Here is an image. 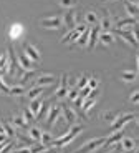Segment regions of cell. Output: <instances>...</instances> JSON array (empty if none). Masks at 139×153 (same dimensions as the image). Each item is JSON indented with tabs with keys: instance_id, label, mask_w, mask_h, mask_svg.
Returning a JSON list of instances; mask_svg holds the SVG:
<instances>
[{
	"instance_id": "6da1fadb",
	"label": "cell",
	"mask_w": 139,
	"mask_h": 153,
	"mask_svg": "<svg viewBox=\"0 0 139 153\" xmlns=\"http://www.w3.org/2000/svg\"><path fill=\"white\" fill-rule=\"evenodd\" d=\"M70 128H71V126H70ZM83 128H85L83 125H76V123H75V125H73V128H71L70 131H66V133L60 135V137H58L57 140H51L50 146H58V148H61V146L68 145V143L71 142V140H75V138H76V135L81 133Z\"/></svg>"
},
{
	"instance_id": "7a4b0ae2",
	"label": "cell",
	"mask_w": 139,
	"mask_h": 153,
	"mask_svg": "<svg viewBox=\"0 0 139 153\" xmlns=\"http://www.w3.org/2000/svg\"><path fill=\"white\" fill-rule=\"evenodd\" d=\"M104 140H106V135H103V137H99V138H93V140L86 142L83 146H79L76 153H91V152H94V150H98L99 146L104 143Z\"/></svg>"
},
{
	"instance_id": "3957f363",
	"label": "cell",
	"mask_w": 139,
	"mask_h": 153,
	"mask_svg": "<svg viewBox=\"0 0 139 153\" xmlns=\"http://www.w3.org/2000/svg\"><path fill=\"white\" fill-rule=\"evenodd\" d=\"M136 118V115L134 113H126V115H119V117H116L114 118V122H113V125H111V130L109 131H118V130H121L124 125L128 122H132V120Z\"/></svg>"
},
{
	"instance_id": "277c9868",
	"label": "cell",
	"mask_w": 139,
	"mask_h": 153,
	"mask_svg": "<svg viewBox=\"0 0 139 153\" xmlns=\"http://www.w3.org/2000/svg\"><path fill=\"white\" fill-rule=\"evenodd\" d=\"M23 50H25V55L30 58L33 63H38V62L41 60V55H40V52H38V48L35 45H32V43H23Z\"/></svg>"
},
{
	"instance_id": "5b68a950",
	"label": "cell",
	"mask_w": 139,
	"mask_h": 153,
	"mask_svg": "<svg viewBox=\"0 0 139 153\" xmlns=\"http://www.w3.org/2000/svg\"><path fill=\"white\" fill-rule=\"evenodd\" d=\"M114 33L119 35L121 38H126V42H129V45L134 47V48H138V37H134V33H132L131 30H126V28H116L114 30Z\"/></svg>"
},
{
	"instance_id": "8992f818",
	"label": "cell",
	"mask_w": 139,
	"mask_h": 153,
	"mask_svg": "<svg viewBox=\"0 0 139 153\" xmlns=\"http://www.w3.org/2000/svg\"><path fill=\"white\" fill-rule=\"evenodd\" d=\"M40 25L43 28H50V30H55V28H60L61 25V19L51 15V17H46V19H41L40 20Z\"/></svg>"
},
{
	"instance_id": "52a82bcc",
	"label": "cell",
	"mask_w": 139,
	"mask_h": 153,
	"mask_svg": "<svg viewBox=\"0 0 139 153\" xmlns=\"http://www.w3.org/2000/svg\"><path fill=\"white\" fill-rule=\"evenodd\" d=\"M116 148L121 150V152H132V150L136 148V142L132 140V138H129V137H123L119 142H118Z\"/></svg>"
},
{
	"instance_id": "ba28073f",
	"label": "cell",
	"mask_w": 139,
	"mask_h": 153,
	"mask_svg": "<svg viewBox=\"0 0 139 153\" xmlns=\"http://www.w3.org/2000/svg\"><path fill=\"white\" fill-rule=\"evenodd\" d=\"M99 25H91L90 28V37H88V48L93 50L94 47H96V43H98V35H99Z\"/></svg>"
},
{
	"instance_id": "9c48e42d",
	"label": "cell",
	"mask_w": 139,
	"mask_h": 153,
	"mask_svg": "<svg viewBox=\"0 0 139 153\" xmlns=\"http://www.w3.org/2000/svg\"><path fill=\"white\" fill-rule=\"evenodd\" d=\"M76 12L75 10H71V8H68V12L65 13V19H63V22H65V27L66 28H70V30H73V28L76 27Z\"/></svg>"
},
{
	"instance_id": "30bf717a",
	"label": "cell",
	"mask_w": 139,
	"mask_h": 153,
	"mask_svg": "<svg viewBox=\"0 0 139 153\" xmlns=\"http://www.w3.org/2000/svg\"><path fill=\"white\" fill-rule=\"evenodd\" d=\"M57 82V76L55 75H51V73H43V75H40V76H37L35 78V85H40V87H45V85H51V83H55Z\"/></svg>"
},
{
	"instance_id": "8fae6325",
	"label": "cell",
	"mask_w": 139,
	"mask_h": 153,
	"mask_svg": "<svg viewBox=\"0 0 139 153\" xmlns=\"http://www.w3.org/2000/svg\"><path fill=\"white\" fill-rule=\"evenodd\" d=\"M104 15L101 17V20H98V25H99V30L101 32H111V15L109 12L103 10Z\"/></svg>"
},
{
	"instance_id": "7c38bea8",
	"label": "cell",
	"mask_w": 139,
	"mask_h": 153,
	"mask_svg": "<svg viewBox=\"0 0 139 153\" xmlns=\"http://www.w3.org/2000/svg\"><path fill=\"white\" fill-rule=\"evenodd\" d=\"M61 110H63L65 120H66V123H68L70 126H73L76 122H78V118H76V113L71 110V108H68L66 105H61Z\"/></svg>"
},
{
	"instance_id": "4fadbf2b",
	"label": "cell",
	"mask_w": 139,
	"mask_h": 153,
	"mask_svg": "<svg viewBox=\"0 0 139 153\" xmlns=\"http://www.w3.org/2000/svg\"><path fill=\"white\" fill-rule=\"evenodd\" d=\"M17 60H18V65L22 67L23 70H33V62L26 57L25 52H23V53H17Z\"/></svg>"
},
{
	"instance_id": "5bb4252c",
	"label": "cell",
	"mask_w": 139,
	"mask_h": 153,
	"mask_svg": "<svg viewBox=\"0 0 139 153\" xmlns=\"http://www.w3.org/2000/svg\"><path fill=\"white\" fill-rule=\"evenodd\" d=\"M66 93H68V75L63 73L61 80H60V88L57 90V97L58 98H63V97H66Z\"/></svg>"
},
{
	"instance_id": "9a60e30c",
	"label": "cell",
	"mask_w": 139,
	"mask_h": 153,
	"mask_svg": "<svg viewBox=\"0 0 139 153\" xmlns=\"http://www.w3.org/2000/svg\"><path fill=\"white\" fill-rule=\"evenodd\" d=\"M60 111H61V105H51L50 115H48V118H46V125H53V122L60 117Z\"/></svg>"
},
{
	"instance_id": "2e32d148",
	"label": "cell",
	"mask_w": 139,
	"mask_h": 153,
	"mask_svg": "<svg viewBox=\"0 0 139 153\" xmlns=\"http://www.w3.org/2000/svg\"><path fill=\"white\" fill-rule=\"evenodd\" d=\"M22 33H23V27L20 23H13V25L8 28V37H10L12 40H17Z\"/></svg>"
},
{
	"instance_id": "e0dca14e",
	"label": "cell",
	"mask_w": 139,
	"mask_h": 153,
	"mask_svg": "<svg viewBox=\"0 0 139 153\" xmlns=\"http://www.w3.org/2000/svg\"><path fill=\"white\" fill-rule=\"evenodd\" d=\"M98 13L96 12H93V10H90V12H86L85 13V23L86 25H98Z\"/></svg>"
},
{
	"instance_id": "ac0fdd59",
	"label": "cell",
	"mask_w": 139,
	"mask_h": 153,
	"mask_svg": "<svg viewBox=\"0 0 139 153\" xmlns=\"http://www.w3.org/2000/svg\"><path fill=\"white\" fill-rule=\"evenodd\" d=\"M136 22H138V20H136V17H128V19H119L116 22V27L118 28H126V27H131V25H136Z\"/></svg>"
},
{
	"instance_id": "d6986e66",
	"label": "cell",
	"mask_w": 139,
	"mask_h": 153,
	"mask_svg": "<svg viewBox=\"0 0 139 153\" xmlns=\"http://www.w3.org/2000/svg\"><path fill=\"white\" fill-rule=\"evenodd\" d=\"M98 38H99V42H103L104 45H111V43L114 42V37H113L111 32H99Z\"/></svg>"
},
{
	"instance_id": "ffe728a7",
	"label": "cell",
	"mask_w": 139,
	"mask_h": 153,
	"mask_svg": "<svg viewBox=\"0 0 139 153\" xmlns=\"http://www.w3.org/2000/svg\"><path fill=\"white\" fill-rule=\"evenodd\" d=\"M124 8H126V12H128L129 17H136V15H138V5L132 4L131 0H124Z\"/></svg>"
},
{
	"instance_id": "44dd1931",
	"label": "cell",
	"mask_w": 139,
	"mask_h": 153,
	"mask_svg": "<svg viewBox=\"0 0 139 153\" xmlns=\"http://www.w3.org/2000/svg\"><path fill=\"white\" fill-rule=\"evenodd\" d=\"M136 76H138L136 70H124V72H121V78H123L126 83H129V82H134Z\"/></svg>"
},
{
	"instance_id": "7402d4cb",
	"label": "cell",
	"mask_w": 139,
	"mask_h": 153,
	"mask_svg": "<svg viewBox=\"0 0 139 153\" xmlns=\"http://www.w3.org/2000/svg\"><path fill=\"white\" fill-rule=\"evenodd\" d=\"M88 37H90V27L83 32V33H79V37L76 38V45H78V47H85L88 43Z\"/></svg>"
},
{
	"instance_id": "603a6c76",
	"label": "cell",
	"mask_w": 139,
	"mask_h": 153,
	"mask_svg": "<svg viewBox=\"0 0 139 153\" xmlns=\"http://www.w3.org/2000/svg\"><path fill=\"white\" fill-rule=\"evenodd\" d=\"M43 92H45V87H40V85H35L33 88H30V92H28V98H30V100H35L38 95H41Z\"/></svg>"
},
{
	"instance_id": "cb8c5ba5",
	"label": "cell",
	"mask_w": 139,
	"mask_h": 153,
	"mask_svg": "<svg viewBox=\"0 0 139 153\" xmlns=\"http://www.w3.org/2000/svg\"><path fill=\"white\" fill-rule=\"evenodd\" d=\"M12 120H13V125H15V126H20V128H23V130H28V123H26V120L23 118V117L15 115Z\"/></svg>"
},
{
	"instance_id": "d4e9b609",
	"label": "cell",
	"mask_w": 139,
	"mask_h": 153,
	"mask_svg": "<svg viewBox=\"0 0 139 153\" xmlns=\"http://www.w3.org/2000/svg\"><path fill=\"white\" fill-rule=\"evenodd\" d=\"M28 137L33 140V142H40V137H41V131L38 130L37 126H32V128H28Z\"/></svg>"
},
{
	"instance_id": "484cf974",
	"label": "cell",
	"mask_w": 139,
	"mask_h": 153,
	"mask_svg": "<svg viewBox=\"0 0 139 153\" xmlns=\"http://www.w3.org/2000/svg\"><path fill=\"white\" fill-rule=\"evenodd\" d=\"M96 103V98H93V97H86V98L83 100V103H81V107H83V111H88L93 105Z\"/></svg>"
},
{
	"instance_id": "4316f807",
	"label": "cell",
	"mask_w": 139,
	"mask_h": 153,
	"mask_svg": "<svg viewBox=\"0 0 139 153\" xmlns=\"http://www.w3.org/2000/svg\"><path fill=\"white\" fill-rule=\"evenodd\" d=\"M51 140H53V135L50 133V131H43V133H41V137H40V142L43 143L45 146H50Z\"/></svg>"
},
{
	"instance_id": "83f0119b",
	"label": "cell",
	"mask_w": 139,
	"mask_h": 153,
	"mask_svg": "<svg viewBox=\"0 0 139 153\" xmlns=\"http://www.w3.org/2000/svg\"><path fill=\"white\" fill-rule=\"evenodd\" d=\"M41 102H43V100H32V105H30V111L32 113L35 115V117H37V113H38V110H40V107H41Z\"/></svg>"
},
{
	"instance_id": "f1b7e54d",
	"label": "cell",
	"mask_w": 139,
	"mask_h": 153,
	"mask_svg": "<svg viewBox=\"0 0 139 153\" xmlns=\"http://www.w3.org/2000/svg\"><path fill=\"white\" fill-rule=\"evenodd\" d=\"M8 93L13 95V97H20V95L25 93V88H23V85H20V87H12L10 90H8Z\"/></svg>"
},
{
	"instance_id": "f546056e",
	"label": "cell",
	"mask_w": 139,
	"mask_h": 153,
	"mask_svg": "<svg viewBox=\"0 0 139 153\" xmlns=\"http://www.w3.org/2000/svg\"><path fill=\"white\" fill-rule=\"evenodd\" d=\"M2 126H4V133L7 137H13L15 135V131H13V128H12V125L8 122H2Z\"/></svg>"
},
{
	"instance_id": "4dcf8cb0",
	"label": "cell",
	"mask_w": 139,
	"mask_h": 153,
	"mask_svg": "<svg viewBox=\"0 0 139 153\" xmlns=\"http://www.w3.org/2000/svg\"><path fill=\"white\" fill-rule=\"evenodd\" d=\"M86 83H88V76L86 75H79L78 76V82H76V85H75V88H83V87H86Z\"/></svg>"
},
{
	"instance_id": "1f68e13d",
	"label": "cell",
	"mask_w": 139,
	"mask_h": 153,
	"mask_svg": "<svg viewBox=\"0 0 139 153\" xmlns=\"http://www.w3.org/2000/svg\"><path fill=\"white\" fill-rule=\"evenodd\" d=\"M46 110H48V105L45 103V100L41 102V107H40V110H38V113H37V118L38 120H41L43 117H45V113H46Z\"/></svg>"
},
{
	"instance_id": "d6a6232c",
	"label": "cell",
	"mask_w": 139,
	"mask_h": 153,
	"mask_svg": "<svg viewBox=\"0 0 139 153\" xmlns=\"http://www.w3.org/2000/svg\"><path fill=\"white\" fill-rule=\"evenodd\" d=\"M58 2H60V5L65 8H73L76 4V0H58Z\"/></svg>"
},
{
	"instance_id": "836d02e7",
	"label": "cell",
	"mask_w": 139,
	"mask_h": 153,
	"mask_svg": "<svg viewBox=\"0 0 139 153\" xmlns=\"http://www.w3.org/2000/svg\"><path fill=\"white\" fill-rule=\"evenodd\" d=\"M23 118H25L26 122H33L35 120V115L30 111V108H25V110H23Z\"/></svg>"
},
{
	"instance_id": "e575fe53",
	"label": "cell",
	"mask_w": 139,
	"mask_h": 153,
	"mask_svg": "<svg viewBox=\"0 0 139 153\" xmlns=\"http://www.w3.org/2000/svg\"><path fill=\"white\" fill-rule=\"evenodd\" d=\"M116 117H118V115L114 113V111H104V113H103V118H104L106 122H114Z\"/></svg>"
},
{
	"instance_id": "d590c367",
	"label": "cell",
	"mask_w": 139,
	"mask_h": 153,
	"mask_svg": "<svg viewBox=\"0 0 139 153\" xmlns=\"http://www.w3.org/2000/svg\"><path fill=\"white\" fill-rule=\"evenodd\" d=\"M17 137H18V138H20V140H22L23 143H25L26 146H28V145H33V143H35L33 140H32V138H30V137H25V135H23V133H18V135H17Z\"/></svg>"
},
{
	"instance_id": "8d00e7d4",
	"label": "cell",
	"mask_w": 139,
	"mask_h": 153,
	"mask_svg": "<svg viewBox=\"0 0 139 153\" xmlns=\"http://www.w3.org/2000/svg\"><path fill=\"white\" fill-rule=\"evenodd\" d=\"M12 148H15V143H13V142H8L7 145H4V148L0 150V153H10Z\"/></svg>"
},
{
	"instance_id": "74e56055",
	"label": "cell",
	"mask_w": 139,
	"mask_h": 153,
	"mask_svg": "<svg viewBox=\"0 0 139 153\" xmlns=\"http://www.w3.org/2000/svg\"><path fill=\"white\" fill-rule=\"evenodd\" d=\"M8 90H10V87H8V85L4 82V78L0 76V92H2V93H8Z\"/></svg>"
},
{
	"instance_id": "f35d334b",
	"label": "cell",
	"mask_w": 139,
	"mask_h": 153,
	"mask_svg": "<svg viewBox=\"0 0 139 153\" xmlns=\"http://www.w3.org/2000/svg\"><path fill=\"white\" fill-rule=\"evenodd\" d=\"M66 95H68V98H70V100H76V97H78V88H71Z\"/></svg>"
},
{
	"instance_id": "ab89813d",
	"label": "cell",
	"mask_w": 139,
	"mask_h": 153,
	"mask_svg": "<svg viewBox=\"0 0 139 153\" xmlns=\"http://www.w3.org/2000/svg\"><path fill=\"white\" fill-rule=\"evenodd\" d=\"M98 83H99V80H96V78H88V87L91 88V90H93V88H96L98 87Z\"/></svg>"
},
{
	"instance_id": "60d3db41",
	"label": "cell",
	"mask_w": 139,
	"mask_h": 153,
	"mask_svg": "<svg viewBox=\"0 0 139 153\" xmlns=\"http://www.w3.org/2000/svg\"><path fill=\"white\" fill-rule=\"evenodd\" d=\"M138 95H139L138 90H134V92L131 93V102H132V103H138Z\"/></svg>"
},
{
	"instance_id": "b9f144b4",
	"label": "cell",
	"mask_w": 139,
	"mask_h": 153,
	"mask_svg": "<svg viewBox=\"0 0 139 153\" xmlns=\"http://www.w3.org/2000/svg\"><path fill=\"white\" fill-rule=\"evenodd\" d=\"M15 153H30V148L28 146H20V150H17Z\"/></svg>"
},
{
	"instance_id": "7bdbcfd3",
	"label": "cell",
	"mask_w": 139,
	"mask_h": 153,
	"mask_svg": "<svg viewBox=\"0 0 139 153\" xmlns=\"http://www.w3.org/2000/svg\"><path fill=\"white\" fill-rule=\"evenodd\" d=\"M0 133H4V126H2V123H0Z\"/></svg>"
},
{
	"instance_id": "ee69618b",
	"label": "cell",
	"mask_w": 139,
	"mask_h": 153,
	"mask_svg": "<svg viewBox=\"0 0 139 153\" xmlns=\"http://www.w3.org/2000/svg\"><path fill=\"white\" fill-rule=\"evenodd\" d=\"M2 75H4V73H2V72H0V76H2Z\"/></svg>"
},
{
	"instance_id": "f6af8a7d",
	"label": "cell",
	"mask_w": 139,
	"mask_h": 153,
	"mask_svg": "<svg viewBox=\"0 0 139 153\" xmlns=\"http://www.w3.org/2000/svg\"><path fill=\"white\" fill-rule=\"evenodd\" d=\"M103 2H106V0H103Z\"/></svg>"
}]
</instances>
